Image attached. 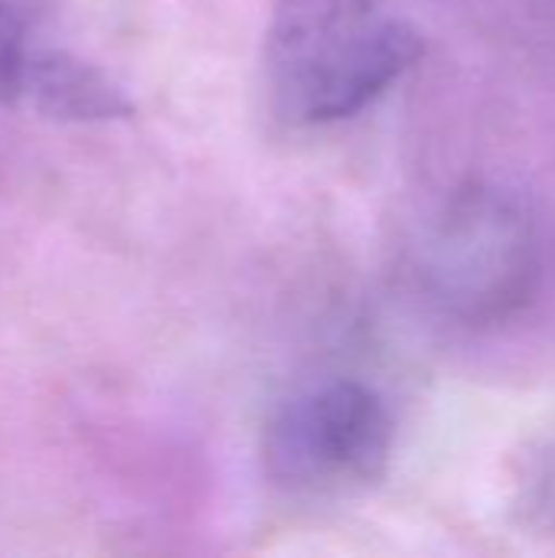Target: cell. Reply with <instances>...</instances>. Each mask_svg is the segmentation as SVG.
<instances>
[{"label": "cell", "mask_w": 555, "mask_h": 558, "mask_svg": "<svg viewBox=\"0 0 555 558\" xmlns=\"http://www.w3.org/2000/svg\"><path fill=\"white\" fill-rule=\"evenodd\" d=\"M514 513L523 530L555 536V445L527 461V471L517 481Z\"/></svg>", "instance_id": "5"}, {"label": "cell", "mask_w": 555, "mask_h": 558, "mask_svg": "<svg viewBox=\"0 0 555 558\" xmlns=\"http://www.w3.org/2000/svg\"><path fill=\"white\" fill-rule=\"evenodd\" d=\"M10 101L56 121H118L134 111L124 88L95 62L36 46L20 72Z\"/></svg>", "instance_id": "4"}, {"label": "cell", "mask_w": 555, "mask_h": 558, "mask_svg": "<svg viewBox=\"0 0 555 558\" xmlns=\"http://www.w3.org/2000/svg\"><path fill=\"white\" fill-rule=\"evenodd\" d=\"M29 52L33 46H29L23 16L16 13L10 0H0V95L3 98L13 95Z\"/></svg>", "instance_id": "6"}, {"label": "cell", "mask_w": 555, "mask_h": 558, "mask_svg": "<svg viewBox=\"0 0 555 558\" xmlns=\"http://www.w3.org/2000/svg\"><path fill=\"white\" fill-rule=\"evenodd\" d=\"M419 56V29L379 0H275L272 105L291 124H334L373 105Z\"/></svg>", "instance_id": "1"}, {"label": "cell", "mask_w": 555, "mask_h": 558, "mask_svg": "<svg viewBox=\"0 0 555 558\" xmlns=\"http://www.w3.org/2000/svg\"><path fill=\"white\" fill-rule=\"evenodd\" d=\"M393 415L360 379H330L288 399L265 428V474L291 497L373 487L393 458Z\"/></svg>", "instance_id": "3"}, {"label": "cell", "mask_w": 555, "mask_h": 558, "mask_svg": "<svg viewBox=\"0 0 555 558\" xmlns=\"http://www.w3.org/2000/svg\"><path fill=\"white\" fill-rule=\"evenodd\" d=\"M543 268V232L527 199L500 183L468 180L425 226L412 275L442 317L484 330L530 307Z\"/></svg>", "instance_id": "2"}]
</instances>
